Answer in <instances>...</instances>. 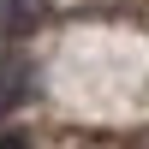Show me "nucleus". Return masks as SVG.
Returning <instances> with one entry per match:
<instances>
[{
	"instance_id": "1",
	"label": "nucleus",
	"mask_w": 149,
	"mask_h": 149,
	"mask_svg": "<svg viewBox=\"0 0 149 149\" xmlns=\"http://www.w3.org/2000/svg\"><path fill=\"white\" fill-rule=\"evenodd\" d=\"M0 149H30V137H24V131H6V137H0Z\"/></svg>"
}]
</instances>
